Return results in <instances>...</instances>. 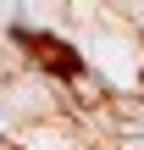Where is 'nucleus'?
Returning a JSON list of instances; mask_svg holds the SVG:
<instances>
[{
    "mask_svg": "<svg viewBox=\"0 0 144 150\" xmlns=\"http://www.w3.org/2000/svg\"><path fill=\"white\" fill-rule=\"evenodd\" d=\"M11 39H17V45H28V50H33L44 67H55L61 78H78V72H83V61L72 56V45L50 39V33H33V28H11Z\"/></svg>",
    "mask_w": 144,
    "mask_h": 150,
    "instance_id": "obj_1",
    "label": "nucleus"
}]
</instances>
